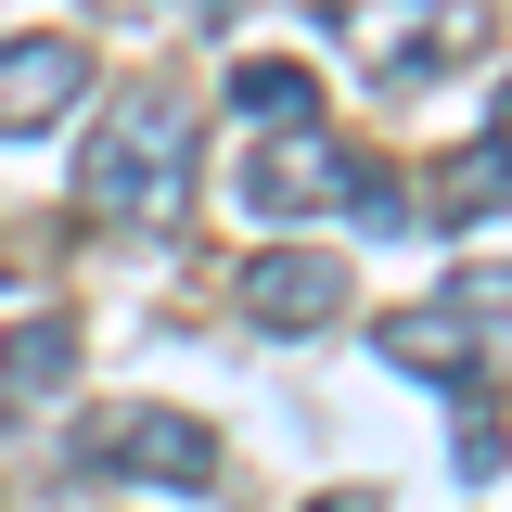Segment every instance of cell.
<instances>
[{
	"label": "cell",
	"instance_id": "obj_7",
	"mask_svg": "<svg viewBox=\"0 0 512 512\" xmlns=\"http://www.w3.org/2000/svg\"><path fill=\"white\" fill-rule=\"evenodd\" d=\"M231 116H244V128H308L320 116V77H308V64H282V52H269V64H231Z\"/></svg>",
	"mask_w": 512,
	"mask_h": 512
},
{
	"label": "cell",
	"instance_id": "obj_10",
	"mask_svg": "<svg viewBox=\"0 0 512 512\" xmlns=\"http://www.w3.org/2000/svg\"><path fill=\"white\" fill-rule=\"evenodd\" d=\"M320 512H359V500H320Z\"/></svg>",
	"mask_w": 512,
	"mask_h": 512
},
{
	"label": "cell",
	"instance_id": "obj_9",
	"mask_svg": "<svg viewBox=\"0 0 512 512\" xmlns=\"http://www.w3.org/2000/svg\"><path fill=\"white\" fill-rule=\"evenodd\" d=\"M448 218H500V141H474L448 167Z\"/></svg>",
	"mask_w": 512,
	"mask_h": 512
},
{
	"label": "cell",
	"instance_id": "obj_6",
	"mask_svg": "<svg viewBox=\"0 0 512 512\" xmlns=\"http://www.w3.org/2000/svg\"><path fill=\"white\" fill-rule=\"evenodd\" d=\"M333 167H346V154H333L320 128H282L269 154H244V205L256 218H308V205H333Z\"/></svg>",
	"mask_w": 512,
	"mask_h": 512
},
{
	"label": "cell",
	"instance_id": "obj_5",
	"mask_svg": "<svg viewBox=\"0 0 512 512\" xmlns=\"http://www.w3.org/2000/svg\"><path fill=\"white\" fill-rule=\"evenodd\" d=\"M77 90H90L77 39H0V128H52Z\"/></svg>",
	"mask_w": 512,
	"mask_h": 512
},
{
	"label": "cell",
	"instance_id": "obj_4",
	"mask_svg": "<svg viewBox=\"0 0 512 512\" xmlns=\"http://www.w3.org/2000/svg\"><path fill=\"white\" fill-rule=\"evenodd\" d=\"M372 346L397 359V372H423V384H474V372H487V320H461V295L372 320Z\"/></svg>",
	"mask_w": 512,
	"mask_h": 512
},
{
	"label": "cell",
	"instance_id": "obj_2",
	"mask_svg": "<svg viewBox=\"0 0 512 512\" xmlns=\"http://www.w3.org/2000/svg\"><path fill=\"white\" fill-rule=\"evenodd\" d=\"M77 461L90 474H141V487H218V436L192 410H90Z\"/></svg>",
	"mask_w": 512,
	"mask_h": 512
},
{
	"label": "cell",
	"instance_id": "obj_8",
	"mask_svg": "<svg viewBox=\"0 0 512 512\" xmlns=\"http://www.w3.org/2000/svg\"><path fill=\"white\" fill-rule=\"evenodd\" d=\"M64 372H77V320H26V333H13V346H0V397H13V410H26V397H64Z\"/></svg>",
	"mask_w": 512,
	"mask_h": 512
},
{
	"label": "cell",
	"instance_id": "obj_3",
	"mask_svg": "<svg viewBox=\"0 0 512 512\" xmlns=\"http://www.w3.org/2000/svg\"><path fill=\"white\" fill-rule=\"evenodd\" d=\"M333 308H346V256H308V244L244 256V320L256 333H320Z\"/></svg>",
	"mask_w": 512,
	"mask_h": 512
},
{
	"label": "cell",
	"instance_id": "obj_1",
	"mask_svg": "<svg viewBox=\"0 0 512 512\" xmlns=\"http://www.w3.org/2000/svg\"><path fill=\"white\" fill-rule=\"evenodd\" d=\"M180 180H192V116L167 90H128L116 116H103V141L77 154V205L90 218H167Z\"/></svg>",
	"mask_w": 512,
	"mask_h": 512
}]
</instances>
